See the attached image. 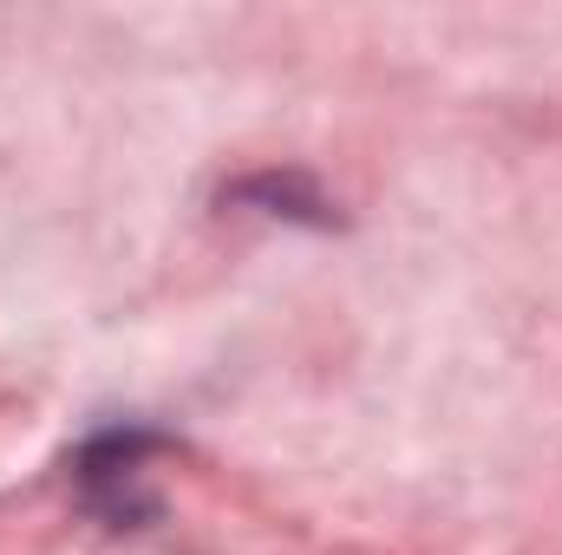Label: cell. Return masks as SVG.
I'll return each mask as SVG.
<instances>
[{
    "mask_svg": "<svg viewBox=\"0 0 562 555\" xmlns=\"http://www.w3.org/2000/svg\"><path fill=\"white\" fill-rule=\"evenodd\" d=\"M164 438H150V431H105V438H92L86 451H79V484H86V497L105 510V517H138L144 497H138V477H144V457L157 451Z\"/></svg>",
    "mask_w": 562,
    "mask_h": 555,
    "instance_id": "6da1fadb",
    "label": "cell"
},
{
    "mask_svg": "<svg viewBox=\"0 0 562 555\" xmlns=\"http://www.w3.org/2000/svg\"><path fill=\"white\" fill-rule=\"evenodd\" d=\"M236 203H262L269 216H314V223H327V216H321L327 203L314 196L307 177H276V170H269V177H249V183H236Z\"/></svg>",
    "mask_w": 562,
    "mask_h": 555,
    "instance_id": "7a4b0ae2",
    "label": "cell"
}]
</instances>
